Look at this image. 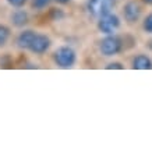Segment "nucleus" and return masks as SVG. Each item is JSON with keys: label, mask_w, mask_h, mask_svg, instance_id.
Here are the masks:
<instances>
[{"label": "nucleus", "mask_w": 152, "mask_h": 152, "mask_svg": "<svg viewBox=\"0 0 152 152\" xmlns=\"http://www.w3.org/2000/svg\"><path fill=\"white\" fill-rule=\"evenodd\" d=\"M56 3H59V4H67L70 0H55Z\"/></svg>", "instance_id": "15"}, {"label": "nucleus", "mask_w": 152, "mask_h": 152, "mask_svg": "<svg viewBox=\"0 0 152 152\" xmlns=\"http://www.w3.org/2000/svg\"><path fill=\"white\" fill-rule=\"evenodd\" d=\"M55 61L63 69L73 67L75 63V52L69 46H61L55 52Z\"/></svg>", "instance_id": "2"}, {"label": "nucleus", "mask_w": 152, "mask_h": 152, "mask_svg": "<svg viewBox=\"0 0 152 152\" xmlns=\"http://www.w3.org/2000/svg\"><path fill=\"white\" fill-rule=\"evenodd\" d=\"M106 69H107V70H110V69H119V70H121V69H123V66L120 64V63H110V64L106 66Z\"/></svg>", "instance_id": "14"}, {"label": "nucleus", "mask_w": 152, "mask_h": 152, "mask_svg": "<svg viewBox=\"0 0 152 152\" xmlns=\"http://www.w3.org/2000/svg\"><path fill=\"white\" fill-rule=\"evenodd\" d=\"M35 35H37V32H34V31H24V32H21L18 35V38H17L18 46L21 49H29Z\"/></svg>", "instance_id": "7"}, {"label": "nucleus", "mask_w": 152, "mask_h": 152, "mask_svg": "<svg viewBox=\"0 0 152 152\" xmlns=\"http://www.w3.org/2000/svg\"><path fill=\"white\" fill-rule=\"evenodd\" d=\"M144 1H145L147 4H152V0H144Z\"/></svg>", "instance_id": "16"}, {"label": "nucleus", "mask_w": 152, "mask_h": 152, "mask_svg": "<svg viewBox=\"0 0 152 152\" xmlns=\"http://www.w3.org/2000/svg\"><path fill=\"white\" fill-rule=\"evenodd\" d=\"M149 49H151V50H152V41L149 42Z\"/></svg>", "instance_id": "17"}, {"label": "nucleus", "mask_w": 152, "mask_h": 152, "mask_svg": "<svg viewBox=\"0 0 152 152\" xmlns=\"http://www.w3.org/2000/svg\"><path fill=\"white\" fill-rule=\"evenodd\" d=\"M10 4L13 6V7H17V9H20V7H23L24 4H25V1L27 0H7Z\"/></svg>", "instance_id": "13"}, {"label": "nucleus", "mask_w": 152, "mask_h": 152, "mask_svg": "<svg viewBox=\"0 0 152 152\" xmlns=\"http://www.w3.org/2000/svg\"><path fill=\"white\" fill-rule=\"evenodd\" d=\"M11 21H13L14 25L17 27H23L25 25L28 21V14L24 11V10H15L11 15Z\"/></svg>", "instance_id": "9"}, {"label": "nucleus", "mask_w": 152, "mask_h": 152, "mask_svg": "<svg viewBox=\"0 0 152 152\" xmlns=\"http://www.w3.org/2000/svg\"><path fill=\"white\" fill-rule=\"evenodd\" d=\"M120 25V20L117 15H115V14H106V15H103V17H101L99 18V21H98V28H99V31L103 34H106V35H110V34H113L119 28Z\"/></svg>", "instance_id": "4"}, {"label": "nucleus", "mask_w": 152, "mask_h": 152, "mask_svg": "<svg viewBox=\"0 0 152 152\" xmlns=\"http://www.w3.org/2000/svg\"><path fill=\"white\" fill-rule=\"evenodd\" d=\"M123 15L129 23H135L141 15V9H140L138 3L135 1H129L123 9Z\"/></svg>", "instance_id": "6"}, {"label": "nucleus", "mask_w": 152, "mask_h": 152, "mask_svg": "<svg viewBox=\"0 0 152 152\" xmlns=\"http://www.w3.org/2000/svg\"><path fill=\"white\" fill-rule=\"evenodd\" d=\"M10 38V29L6 25H0V46H4Z\"/></svg>", "instance_id": "10"}, {"label": "nucleus", "mask_w": 152, "mask_h": 152, "mask_svg": "<svg viewBox=\"0 0 152 152\" xmlns=\"http://www.w3.org/2000/svg\"><path fill=\"white\" fill-rule=\"evenodd\" d=\"M116 0H89L88 1V11L91 15L101 18L106 14H109L115 7Z\"/></svg>", "instance_id": "1"}, {"label": "nucleus", "mask_w": 152, "mask_h": 152, "mask_svg": "<svg viewBox=\"0 0 152 152\" xmlns=\"http://www.w3.org/2000/svg\"><path fill=\"white\" fill-rule=\"evenodd\" d=\"M133 69L137 70H149L152 69V61L145 55H138L133 60Z\"/></svg>", "instance_id": "8"}, {"label": "nucleus", "mask_w": 152, "mask_h": 152, "mask_svg": "<svg viewBox=\"0 0 152 152\" xmlns=\"http://www.w3.org/2000/svg\"><path fill=\"white\" fill-rule=\"evenodd\" d=\"M144 29L147 32L152 34V14H149L147 18H145V21H144Z\"/></svg>", "instance_id": "11"}, {"label": "nucleus", "mask_w": 152, "mask_h": 152, "mask_svg": "<svg viewBox=\"0 0 152 152\" xmlns=\"http://www.w3.org/2000/svg\"><path fill=\"white\" fill-rule=\"evenodd\" d=\"M49 46H50V39L46 35L37 34L32 43H31V46H29V50L32 53H37V55H42V53H45L49 49Z\"/></svg>", "instance_id": "5"}, {"label": "nucleus", "mask_w": 152, "mask_h": 152, "mask_svg": "<svg viewBox=\"0 0 152 152\" xmlns=\"http://www.w3.org/2000/svg\"><path fill=\"white\" fill-rule=\"evenodd\" d=\"M101 53L103 56H113L117 55L120 50H121V41H120L119 37H115V35H109L106 37L103 41L101 42Z\"/></svg>", "instance_id": "3"}, {"label": "nucleus", "mask_w": 152, "mask_h": 152, "mask_svg": "<svg viewBox=\"0 0 152 152\" xmlns=\"http://www.w3.org/2000/svg\"><path fill=\"white\" fill-rule=\"evenodd\" d=\"M49 1H50V0H34L32 4L35 9H43V7H46V6L49 4Z\"/></svg>", "instance_id": "12"}]
</instances>
